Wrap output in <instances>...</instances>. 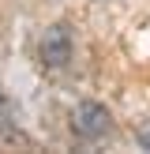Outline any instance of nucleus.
<instances>
[{
	"label": "nucleus",
	"instance_id": "1",
	"mask_svg": "<svg viewBox=\"0 0 150 154\" xmlns=\"http://www.w3.org/2000/svg\"><path fill=\"white\" fill-rule=\"evenodd\" d=\"M109 124H112V117H109V109H105L101 102H79L75 113H71V132L79 135V139H86V143L101 139V135L109 132Z\"/></svg>",
	"mask_w": 150,
	"mask_h": 154
},
{
	"label": "nucleus",
	"instance_id": "2",
	"mask_svg": "<svg viewBox=\"0 0 150 154\" xmlns=\"http://www.w3.org/2000/svg\"><path fill=\"white\" fill-rule=\"evenodd\" d=\"M38 57L45 68H64L71 60V26L68 23H52L45 26L41 42H38Z\"/></svg>",
	"mask_w": 150,
	"mask_h": 154
},
{
	"label": "nucleus",
	"instance_id": "3",
	"mask_svg": "<svg viewBox=\"0 0 150 154\" xmlns=\"http://www.w3.org/2000/svg\"><path fill=\"white\" fill-rule=\"evenodd\" d=\"M135 139H139V147H142V150H150V120L135 128Z\"/></svg>",
	"mask_w": 150,
	"mask_h": 154
},
{
	"label": "nucleus",
	"instance_id": "4",
	"mask_svg": "<svg viewBox=\"0 0 150 154\" xmlns=\"http://www.w3.org/2000/svg\"><path fill=\"white\" fill-rule=\"evenodd\" d=\"M101 4H105V0H101Z\"/></svg>",
	"mask_w": 150,
	"mask_h": 154
}]
</instances>
